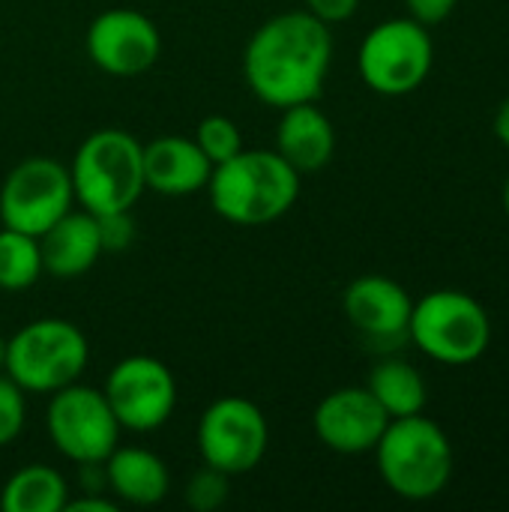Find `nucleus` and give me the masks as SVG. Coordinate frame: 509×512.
Instances as JSON below:
<instances>
[{"mask_svg":"<svg viewBox=\"0 0 509 512\" xmlns=\"http://www.w3.org/2000/svg\"><path fill=\"white\" fill-rule=\"evenodd\" d=\"M195 144L201 147V153L216 165L234 159L240 150H243V135H240V126L225 117V114H210L198 123L195 129Z\"/></svg>","mask_w":509,"mask_h":512,"instance_id":"obj_22","label":"nucleus"},{"mask_svg":"<svg viewBox=\"0 0 509 512\" xmlns=\"http://www.w3.org/2000/svg\"><path fill=\"white\" fill-rule=\"evenodd\" d=\"M231 495V477L204 465L201 471H195L189 480H186V489H183V501L186 507L195 512H213L219 510Z\"/></svg>","mask_w":509,"mask_h":512,"instance_id":"obj_23","label":"nucleus"},{"mask_svg":"<svg viewBox=\"0 0 509 512\" xmlns=\"http://www.w3.org/2000/svg\"><path fill=\"white\" fill-rule=\"evenodd\" d=\"M120 507L114 498H105L102 492H81L78 498H69L63 512H114Z\"/></svg>","mask_w":509,"mask_h":512,"instance_id":"obj_28","label":"nucleus"},{"mask_svg":"<svg viewBox=\"0 0 509 512\" xmlns=\"http://www.w3.org/2000/svg\"><path fill=\"white\" fill-rule=\"evenodd\" d=\"M90 360L87 336L66 318H36L6 339L3 372L24 393H57L75 384Z\"/></svg>","mask_w":509,"mask_h":512,"instance_id":"obj_5","label":"nucleus"},{"mask_svg":"<svg viewBox=\"0 0 509 512\" xmlns=\"http://www.w3.org/2000/svg\"><path fill=\"white\" fill-rule=\"evenodd\" d=\"M213 174V162L201 153L195 138L183 135H162L144 147V186L168 195L183 198L207 189Z\"/></svg>","mask_w":509,"mask_h":512,"instance_id":"obj_15","label":"nucleus"},{"mask_svg":"<svg viewBox=\"0 0 509 512\" xmlns=\"http://www.w3.org/2000/svg\"><path fill=\"white\" fill-rule=\"evenodd\" d=\"M333 60L330 24L306 9L267 18L246 42L243 78L255 99L273 108L315 102Z\"/></svg>","mask_w":509,"mask_h":512,"instance_id":"obj_1","label":"nucleus"},{"mask_svg":"<svg viewBox=\"0 0 509 512\" xmlns=\"http://www.w3.org/2000/svg\"><path fill=\"white\" fill-rule=\"evenodd\" d=\"M24 423H27V393L6 372H0V447L18 441Z\"/></svg>","mask_w":509,"mask_h":512,"instance_id":"obj_24","label":"nucleus"},{"mask_svg":"<svg viewBox=\"0 0 509 512\" xmlns=\"http://www.w3.org/2000/svg\"><path fill=\"white\" fill-rule=\"evenodd\" d=\"M210 207L240 228H261L282 219L300 198V174L276 150H240L213 168L207 183Z\"/></svg>","mask_w":509,"mask_h":512,"instance_id":"obj_2","label":"nucleus"},{"mask_svg":"<svg viewBox=\"0 0 509 512\" xmlns=\"http://www.w3.org/2000/svg\"><path fill=\"white\" fill-rule=\"evenodd\" d=\"M108 492L117 504L129 507H156L168 498L171 474L168 465L147 447H114L102 462Z\"/></svg>","mask_w":509,"mask_h":512,"instance_id":"obj_18","label":"nucleus"},{"mask_svg":"<svg viewBox=\"0 0 509 512\" xmlns=\"http://www.w3.org/2000/svg\"><path fill=\"white\" fill-rule=\"evenodd\" d=\"M342 309L369 348L393 351L402 348V342H411L408 321H411L414 300L390 276L366 273L354 279L342 294Z\"/></svg>","mask_w":509,"mask_h":512,"instance_id":"obj_13","label":"nucleus"},{"mask_svg":"<svg viewBox=\"0 0 509 512\" xmlns=\"http://www.w3.org/2000/svg\"><path fill=\"white\" fill-rule=\"evenodd\" d=\"M504 207H507V213H509V177H507V183H504Z\"/></svg>","mask_w":509,"mask_h":512,"instance_id":"obj_31","label":"nucleus"},{"mask_svg":"<svg viewBox=\"0 0 509 512\" xmlns=\"http://www.w3.org/2000/svg\"><path fill=\"white\" fill-rule=\"evenodd\" d=\"M357 6H360V0H306V12H312L324 24L348 21L357 12Z\"/></svg>","mask_w":509,"mask_h":512,"instance_id":"obj_27","label":"nucleus"},{"mask_svg":"<svg viewBox=\"0 0 509 512\" xmlns=\"http://www.w3.org/2000/svg\"><path fill=\"white\" fill-rule=\"evenodd\" d=\"M42 276L39 237L0 228V291H27Z\"/></svg>","mask_w":509,"mask_h":512,"instance_id":"obj_21","label":"nucleus"},{"mask_svg":"<svg viewBox=\"0 0 509 512\" xmlns=\"http://www.w3.org/2000/svg\"><path fill=\"white\" fill-rule=\"evenodd\" d=\"M120 429L147 435L162 429L177 408V381L174 372L147 354L123 357L111 366L102 387Z\"/></svg>","mask_w":509,"mask_h":512,"instance_id":"obj_11","label":"nucleus"},{"mask_svg":"<svg viewBox=\"0 0 509 512\" xmlns=\"http://www.w3.org/2000/svg\"><path fill=\"white\" fill-rule=\"evenodd\" d=\"M276 153L297 174L321 171L336 153V129L330 117L315 102L282 108V120L276 129Z\"/></svg>","mask_w":509,"mask_h":512,"instance_id":"obj_17","label":"nucleus"},{"mask_svg":"<svg viewBox=\"0 0 509 512\" xmlns=\"http://www.w3.org/2000/svg\"><path fill=\"white\" fill-rule=\"evenodd\" d=\"M66 501L69 486L63 474L42 462L18 468L0 492V507L6 512H63Z\"/></svg>","mask_w":509,"mask_h":512,"instance_id":"obj_19","label":"nucleus"},{"mask_svg":"<svg viewBox=\"0 0 509 512\" xmlns=\"http://www.w3.org/2000/svg\"><path fill=\"white\" fill-rule=\"evenodd\" d=\"M372 453L387 489L405 501H432L453 480V444L423 414L390 420Z\"/></svg>","mask_w":509,"mask_h":512,"instance_id":"obj_3","label":"nucleus"},{"mask_svg":"<svg viewBox=\"0 0 509 512\" xmlns=\"http://www.w3.org/2000/svg\"><path fill=\"white\" fill-rule=\"evenodd\" d=\"M3 366H6V339L0 336V372H3Z\"/></svg>","mask_w":509,"mask_h":512,"instance_id":"obj_30","label":"nucleus"},{"mask_svg":"<svg viewBox=\"0 0 509 512\" xmlns=\"http://www.w3.org/2000/svg\"><path fill=\"white\" fill-rule=\"evenodd\" d=\"M408 339L444 366L477 363L492 342V321L483 303L465 291H432L414 303Z\"/></svg>","mask_w":509,"mask_h":512,"instance_id":"obj_6","label":"nucleus"},{"mask_svg":"<svg viewBox=\"0 0 509 512\" xmlns=\"http://www.w3.org/2000/svg\"><path fill=\"white\" fill-rule=\"evenodd\" d=\"M45 429L54 450L75 465H102L123 432L105 393L78 381L51 393Z\"/></svg>","mask_w":509,"mask_h":512,"instance_id":"obj_8","label":"nucleus"},{"mask_svg":"<svg viewBox=\"0 0 509 512\" xmlns=\"http://www.w3.org/2000/svg\"><path fill=\"white\" fill-rule=\"evenodd\" d=\"M366 387L378 399V405L387 411L390 420L423 414V408H426V381H423V375L411 363H405L399 357H384L381 363H375V369L369 372Z\"/></svg>","mask_w":509,"mask_h":512,"instance_id":"obj_20","label":"nucleus"},{"mask_svg":"<svg viewBox=\"0 0 509 512\" xmlns=\"http://www.w3.org/2000/svg\"><path fill=\"white\" fill-rule=\"evenodd\" d=\"M456 3H459V0H405L411 18L420 21V24H426V27L447 21V18L453 15Z\"/></svg>","mask_w":509,"mask_h":512,"instance_id":"obj_26","label":"nucleus"},{"mask_svg":"<svg viewBox=\"0 0 509 512\" xmlns=\"http://www.w3.org/2000/svg\"><path fill=\"white\" fill-rule=\"evenodd\" d=\"M75 204L69 168L48 156L18 162L0 186V222L6 228L42 237Z\"/></svg>","mask_w":509,"mask_h":512,"instance_id":"obj_10","label":"nucleus"},{"mask_svg":"<svg viewBox=\"0 0 509 512\" xmlns=\"http://www.w3.org/2000/svg\"><path fill=\"white\" fill-rule=\"evenodd\" d=\"M39 252H42V273L54 279H78L93 270L99 261L102 243H99V225L96 216L81 210L63 213L42 237H39Z\"/></svg>","mask_w":509,"mask_h":512,"instance_id":"obj_16","label":"nucleus"},{"mask_svg":"<svg viewBox=\"0 0 509 512\" xmlns=\"http://www.w3.org/2000/svg\"><path fill=\"white\" fill-rule=\"evenodd\" d=\"M387 423L390 417L369 393V387H339L327 393L312 414L318 441L342 456L372 453Z\"/></svg>","mask_w":509,"mask_h":512,"instance_id":"obj_14","label":"nucleus"},{"mask_svg":"<svg viewBox=\"0 0 509 512\" xmlns=\"http://www.w3.org/2000/svg\"><path fill=\"white\" fill-rule=\"evenodd\" d=\"M495 135H498L501 144H507L509 147V96L501 102V108H498V114H495Z\"/></svg>","mask_w":509,"mask_h":512,"instance_id":"obj_29","label":"nucleus"},{"mask_svg":"<svg viewBox=\"0 0 509 512\" xmlns=\"http://www.w3.org/2000/svg\"><path fill=\"white\" fill-rule=\"evenodd\" d=\"M87 57L96 69L114 78H135L147 72L162 54L159 27L138 9L117 6L99 12L84 36Z\"/></svg>","mask_w":509,"mask_h":512,"instance_id":"obj_12","label":"nucleus"},{"mask_svg":"<svg viewBox=\"0 0 509 512\" xmlns=\"http://www.w3.org/2000/svg\"><path fill=\"white\" fill-rule=\"evenodd\" d=\"M435 63V45L426 24L408 18H390L375 24L357 51V69L369 90L381 96H408L429 78Z\"/></svg>","mask_w":509,"mask_h":512,"instance_id":"obj_7","label":"nucleus"},{"mask_svg":"<svg viewBox=\"0 0 509 512\" xmlns=\"http://www.w3.org/2000/svg\"><path fill=\"white\" fill-rule=\"evenodd\" d=\"M75 201L93 213L132 210L144 186V144L117 126L96 129L81 141L69 165Z\"/></svg>","mask_w":509,"mask_h":512,"instance_id":"obj_4","label":"nucleus"},{"mask_svg":"<svg viewBox=\"0 0 509 512\" xmlns=\"http://www.w3.org/2000/svg\"><path fill=\"white\" fill-rule=\"evenodd\" d=\"M195 438L204 465L228 477H240L264 462L270 426L255 402L243 396H222L204 408Z\"/></svg>","mask_w":509,"mask_h":512,"instance_id":"obj_9","label":"nucleus"},{"mask_svg":"<svg viewBox=\"0 0 509 512\" xmlns=\"http://www.w3.org/2000/svg\"><path fill=\"white\" fill-rule=\"evenodd\" d=\"M96 225H99L102 252H108V255L126 252L135 243V219H132V210L102 213V216H96Z\"/></svg>","mask_w":509,"mask_h":512,"instance_id":"obj_25","label":"nucleus"}]
</instances>
